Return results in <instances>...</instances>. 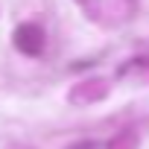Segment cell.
I'll use <instances>...</instances> for the list:
<instances>
[{"label":"cell","instance_id":"1","mask_svg":"<svg viewBox=\"0 0 149 149\" xmlns=\"http://www.w3.org/2000/svg\"><path fill=\"white\" fill-rule=\"evenodd\" d=\"M108 91H111L108 79H100V76H94V79H82V82H76V85L67 91V102H70V105H91V102L105 100Z\"/></svg>","mask_w":149,"mask_h":149},{"label":"cell","instance_id":"3","mask_svg":"<svg viewBox=\"0 0 149 149\" xmlns=\"http://www.w3.org/2000/svg\"><path fill=\"white\" fill-rule=\"evenodd\" d=\"M108 149H137V132H132V129H123L120 134H114V137H111Z\"/></svg>","mask_w":149,"mask_h":149},{"label":"cell","instance_id":"2","mask_svg":"<svg viewBox=\"0 0 149 149\" xmlns=\"http://www.w3.org/2000/svg\"><path fill=\"white\" fill-rule=\"evenodd\" d=\"M44 41L47 38H44V29L38 24H21L15 29V47L21 53H26V56H41Z\"/></svg>","mask_w":149,"mask_h":149},{"label":"cell","instance_id":"4","mask_svg":"<svg viewBox=\"0 0 149 149\" xmlns=\"http://www.w3.org/2000/svg\"><path fill=\"white\" fill-rule=\"evenodd\" d=\"M67 149H97V146H94V140H76V143H70Z\"/></svg>","mask_w":149,"mask_h":149}]
</instances>
